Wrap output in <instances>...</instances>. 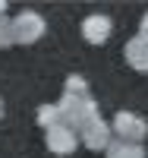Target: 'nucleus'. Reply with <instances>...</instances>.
Masks as SVG:
<instances>
[{"label":"nucleus","instance_id":"f257e3e1","mask_svg":"<svg viewBox=\"0 0 148 158\" xmlns=\"http://www.w3.org/2000/svg\"><path fill=\"white\" fill-rule=\"evenodd\" d=\"M57 111H60V123L70 127L73 133H82L88 123H95L98 117H101V114H98V104H95L91 95H85V98H79V95H63V98L57 101Z\"/></svg>","mask_w":148,"mask_h":158},{"label":"nucleus","instance_id":"f03ea898","mask_svg":"<svg viewBox=\"0 0 148 158\" xmlns=\"http://www.w3.org/2000/svg\"><path fill=\"white\" fill-rule=\"evenodd\" d=\"M110 133H114L117 139H123V142H136V146H142V139L148 136V123L142 120L139 114H132V111H120V114L114 117Z\"/></svg>","mask_w":148,"mask_h":158},{"label":"nucleus","instance_id":"7ed1b4c3","mask_svg":"<svg viewBox=\"0 0 148 158\" xmlns=\"http://www.w3.org/2000/svg\"><path fill=\"white\" fill-rule=\"evenodd\" d=\"M44 16H38L32 10H22L16 19H13V41L16 44H35L38 38L44 35Z\"/></svg>","mask_w":148,"mask_h":158},{"label":"nucleus","instance_id":"20e7f679","mask_svg":"<svg viewBox=\"0 0 148 158\" xmlns=\"http://www.w3.org/2000/svg\"><path fill=\"white\" fill-rule=\"evenodd\" d=\"M44 146H47L54 155H73L76 146H79V133H73L70 127L57 123V127L44 130Z\"/></svg>","mask_w":148,"mask_h":158},{"label":"nucleus","instance_id":"39448f33","mask_svg":"<svg viewBox=\"0 0 148 158\" xmlns=\"http://www.w3.org/2000/svg\"><path fill=\"white\" fill-rule=\"evenodd\" d=\"M110 32H114L110 16L95 13V16H85V19H82V38H85L88 44H104L107 38H110Z\"/></svg>","mask_w":148,"mask_h":158},{"label":"nucleus","instance_id":"423d86ee","mask_svg":"<svg viewBox=\"0 0 148 158\" xmlns=\"http://www.w3.org/2000/svg\"><path fill=\"white\" fill-rule=\"evenodd\" d=\"M110 139H114V133H110V127H107L101 117L95 123H88L82 133H79V142H85V146L91 149V152H101V149H107L110 146Z\"/></svg>","mask_w":148,"mask_h":158},{"label":"nucleus","instance_id":"0eeeda50","mask_svg":"<svg viewBox=\"0 0 148 158\" xmlns=\"http://www.w3.org/2000/svg\"><path fill=\"white\" fill-rule=\"evenodd\" d=\"M126 63L132 70H139V73H148V35H132L129 41H126Z\"/></svg>","mask_w":148,"mask_h":158},{"label":"nucleus","instance_id":"6e6552de","mask_svg":"<svg viewBox=\"0 0 148 158\" xmlns=\"http://www.w3.org/2000/svg\"><path fill=\"white\" fill-rule=\"evenodd\" d=\"M107 152V158H145V149L142 146H136V142H123V139H110V146L104 149Z\"/></svg>","mask_w":148,"mask_h":158},{"label":"nucleus","instance_id":"1a4fd4ad","mask_svg":"<svg viewBox=\"0 0 148 158\" xmlns=\"http://www.w3.org/2000/svg\"><path fill=\"white\" fill-rule=\"evenodd\" d=\"M57 123H60V111H57V104H41V108H38V127L50 130V127H57Z\"/></svg>","mask_w":148,"mask_h":158},{"label":"nucleus","instance_id":"9d476101","mask_svg":"<svg viewBox=\"0 0 148 158\" xmlns=\"http://www.w3.org/2000/svg\"><path fill=\"white\" fill-rule=\"evenodd\" d=\"M63 95H79V98H85V95H91V92H88V82H85L82 76H66Z\"/></svg>","mask_w":148,"mask_h":158},{"label":"nucleus","instance_id":"9b49d317","mask_svg":"<svg viewBox=\"0 0 148 158\" xmlns=\"http://www.w3.org/2000/svg\"><path fill=\"white\" fill-rule=\"evenodd\" d=\"M10 44H16V41H13V19L3 13V16H0V51L10 48Z\"/></svg>","mask_w":148,"mask_h":158},{"label":"nucleus","instance_id":"f8f14e48","mask_svg":"<svg viewBox=\"0 0 148 158\" xmlns=\"http://www.w3.org/2000/svg\"><path fill=\"white\" fill-rule=\"evenodd\" d=\"M142 35H148V13L142 16Z\"/></svg>","mask_w":148,"mask_h":158},{"label":"nucleus","instance_id":"ddd939ff","mask_svg":"<svg viewBox=\"0 0 148 158\" xmlns=\"http://www.w3.org/2000/svg\"><path fill=\"white\" fill-rule=\"evenodd\" d=\"M3 114H6V104H3V98H0V120H3Z\"/></svg>","mask_w":148,"mask_h":158},{"label":"nucleus","instance_id":"4468645a","mask_svg":"<svg viewBox=\"0 0 148 158\" xmlns=\"http://www.w3.org/2000/svg\"><path fill=\"white\" fill-rule=\"evenodd\" d=\"M3 10H6V3H3V0H0V16H3Z\"/></svg>","mask_w":148,"mask_h":158}]
</instances>
